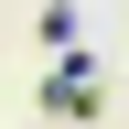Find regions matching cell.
<instances>
[{
    "label": "cell",
    "instance_id": "1",
    "mask_svg": "<svg viewBox=\"0 0 129 129\" xmlns=\"http://www.w3.org/2000/svg\"><path fill=\"white\" fill-rule=\"evenodd\" d=\"M43 118H97V86L64 64V75H43Z\"/></svg>",
    "mask_w": 129,
    "mask_h": 129
},
{
    "label": "cell",
    "instance_id": "2",
    "mask_svg": "<svg viewBox=\"0 0 129 129\" xmlns=\"http://www.w3.org/2000/svg\"><path fill=\"white\" fill-rule=\"evenodd\" d=\"M32 32H43V54H64V43H75V0H43V11H32Z\"/></svg>",
    "mask_w": 129,
    "mask_h": 129
}]
</instances>
